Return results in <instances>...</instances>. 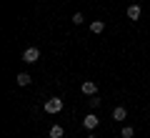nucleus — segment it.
<instances>
[{
  "label": "nucleus",
  "instance_id": "ddd939ff",
  "mask_svg": "<svg viewBox=\"0 0 150 138\" xmlns=\"http://www.w3.org/2000/svg\"><path fill=\"white\" fill-rule=\"evenodd\" d=\"M88 138H95V133H90V136H88Z\"/></svg>",
  "mask_w": 150,
  "mask_h": 138
},
{
  "label": "nucleus",
  "instance_id": "6e6552de",
  "mask_svg": "<svg viewBox=\"0 0 150 138\" xmlns=\"http://www.w3.org/2000/svg\"><path fill=\"white\" fill-rule=\"evenodd\" d=\"M15 83H18V85H30V75H28V73H18Z\"/></svg>",
  "mask_w": 150,
  "mask_h": 138
},
{
  "label": "nucleus",
  "instance_id": "0eeeda50",
  "mask_svg": "<svg viewBox=\"0 0 150 138\" xmlns=\"http://www.w3.org/2000/svg\"><path fill=\"white\" fill-rule=\"evenodd\" d=\"M140 13H143L140 5H130L128 8V18H130V20H140Z\"/></svg>",
  "mask_w": 150,
  "mask_h": 138
},
{
  "label": "nucleus",
  "instance_id": "f8f14e48",
  "mask_svg": "<svg viewBox=\"0 0 150 138\" xmlns=\"http://www.w3.org/2000/svg\"><path fill=\"white\" fill-rule=\"evenodd\" d=\"M83 20H85V18H83V13H75V15H73V23H75V25H80Z\"/></svg>",
  "mask_w": 150,
  "mask_h": 138
},
{
  "label": "nucleus",
  "instance_id": "39448f33",
  "mask_svg": "<svg viewBox=\"0 0 150 138\" xmlns=\"http://www.w3.org/2000/svg\"><path fill=\"white\" fill-rule=\"evenodd\" d=\"M125 118H128V111H125L123 106L112 108V121H125Z\"/></svg>",
  "mask_w": 150,
  "mask_h": 138
},
{
  "label": "nucleus",
  "instance_id": "1a4fd4ad",
  "mask_svg": "<svg viewBox=\"0 0 150 138\" xmlns=\"http://www.w3.org/2000/svg\"><path fill=\"white\" fill-rule=\"evenodd\" d=\"M63 126H53V128H50V138H63Z\"/></svg>",
  "mask_w": 150,
  "mask_h": 138
},
{
  "label": "nucleus",
  "instance_id": "f257e3e1",
  "mask_svg": "<svg viewBox=\"0 0 150 138\" xmlns=\"http://www.w3.org/2000/svg\"><path fill=\"white\" fill-rule=\"evenodd\" d=\"M45 111L48 113H60L63 111V98H50V101H45Z\"/></svg>",
  "mask_w": 150,
  "mask_h": 138
},
{
  "label": "nucleus",
  "instance_id": "423d86ee",
  "mask_svg": "<svg viewBox=\"0 0 150 138\" xmlns=\"http://www.w3.org/2000/svg\"><path fill=\"white\" fill-rule=\"evenodd\" d=\"M103 30H105V23L103 20H93L90 23V33L93 35H98V33H103Z\"/></svg>",
  "mask_w": 150,
  "mask_h": 138
},
{
  "label": "nucleus",
  "instance_id": "f03ea898",
  "mask_svg": "<svg viewBox=\"0 0 150 138\" xmlns=\"http://www.w3.org/2000/svg\"><path fill=\"white\" fill-rule=\"evenodd\" d=\"M98 123H100V118H98L95 113H88V116L83 118V126H85L88 131H95V128H98Z\"/></svg>",
  "mask_w": 150,
  "mask_h": 138
},
{
  "label": "nucleus",
  "instance_id": "20e7f679",
  "mask_svg": "<svg viewBox=\"0 0 150 138\" xmlns=\"http://www.w3.org/2000/svg\"><path fill=\"white\" fill-rule=\"evenodd\" d=\"M83 93L85 96H98V83L95 80H85L83 83Z\"/></svg>",
  "mask_w": 150,
  "mask_h": 138
},
{
  "label": "nucleus",
  "instance_id": "9d476101",
  "mask_svg": "<svg viewBox=\"0 0 150 138\" xmlns=\"http://www.w3.org/2000/svg\"><path fill=\"white\" fill-rule=\"evenodd\" d=\"M120 136H123V138H133V136H135V131H133L130 126H125L123 131H120Z\"/></svg>",
  "mask_w": 150,
  "mask_h": 138
},
{
  "label": "nucleus",
  "instance_id": "9b49d317",
  "mask_svg": "<svg viewBox=\"0 0 150 138\" xmlns=\"http://www.w3.org/2000/svg\"><path fill=\"white\" fill-rule=\"evenodd\" d=\"M88 103H90V108H98V106H100V98H98V96H90V101H88Z\"/></svg>",
  "mask_w": 150,
  "mask_h": 138
},
{
  "label": "nucleus",
  "instance_id": "7ed1b4c3",
  "mask_svg": "<svg viewBox=\"0 0 150 138\" xmlns=\"http://www.w3.org/2000/svg\"><path fill=\"white\" fill-rule=\"evenodd\" d=\"M23 60H25V63H35V60H40V50H38V48H28L25 53H23Z\"/></svg>",
  "mask_w": 150,
  "mask_h": 138
}]
</instances>
